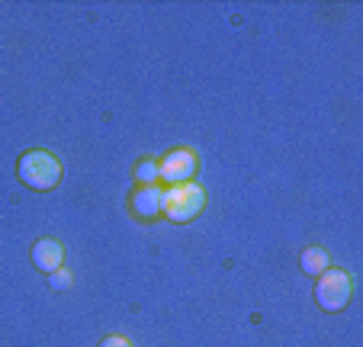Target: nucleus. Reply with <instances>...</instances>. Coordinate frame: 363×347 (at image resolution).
Listing matches in <instances>:
<instances>
[{"mask_svg":"<svg viewBox=\"0 0 363 347\" xmlns=\"http://www.w3.org/2000/svg\"><path fill=\"white\" fill-rule=\"evenodd\" d=\"M20 180L33 190H52L62 180V161L48 151H26L20 158V167H16Z\"/></svg>","mask_w":363,"mask_h":347,"instance_id":"f257e3e1","label":"nucleus"},{"mask_svg":"<svg viewBox=\"0 0 363 347\" xmlns=\"http://www.w3.org/2000/svg\"><path fill=\"white\" fill-rule=\"evenodd\" d=\"M206 206V193L203 187L196 184H177L171 190H164V203H161V212H164L171 222H190L196 219V212Z\"/></svg>","mask_w":363,"mask_h":347,"instance_id":"f03ea898","label":"nucleus"},{"mask_svg":"<svg viewBox=\"0 0 363 347\" xmlns=\"http://www.w3.org/2000/svg\"><path fill=\"white\" fill-rule=\"evenodd\" d=\"M350 296H354V283H350L347 270H331L328 267V270L318 277L315 299L325 312H341V309L350 302Z\"/></svg>","mask_w":363,"mask_h":347,"instance_id":"7ed1b4c3","label":"nucleus"},{"mask_svg":"<svg viewBox=\"0 0 363 347\" xmlns=\"http://www.w3.org/2000/svg\"><path fill=\"white\" fill-rule=\"evenodd\" d=\"M196 167H199V161L190 148H174L171 155H164L158 161V180H164V184H171V187L190 184Z\"/></svg>","mask_w":363,"mask_h":347,"instance_id":"20e7f679","label":"nucleus"},{"mask_svg":"<svg viewBox=\"0 0 363 347\" xmlns=\"http://www.w3.org/2000/svg\"><path fill=\"white\" fill-rule=\"evenodd\" d=\"M33 260H35V267H39L42 273H52L55 270H62V260H65V248H62V241H55V238H42L39 245L33 248Z\"/></svg>","mask_w":363,"mask_h":347,"instance_id":"39448f33","label":"nucleus"},{"mask_svg":"<svg viewBox=\"0 0 363 347\" xmlns=\"http://www.w3.org/2000/svg\"><path fill=\"white\" fill-rule=\"evenodd\" d=\"M161 203H164V190H161L158 184L142 187V190L132 197V209H135L142 219H155V216H158V212H161Z\"/></svg>","mask_w":363,"mask_h":347,"instance_id":"423d86ee","label":"nucleus"},{"mask_svg":"<svg viewBox=\"0 0 363 347\" xmlns=\"http://www.w3.org/2000/svg\"><path fill=\"white\" fill-rule=\"evenodd\" d=\"M302 270H306L308 277H322V273L328 270V254H325L322 248H308V251H302Z\"/></svg>","mask_w":363,"mask_h":347,"instance_id":"0eeeda50","label":"nucleus"},{"mask_svg":"<svg viewBox=\"0 0 363 347\" xmlns=\"http://www.w3.org/2000/svg\"><path fill=\"white\" fill-rule=\"evenodd\" d=\"M135 177L142 180V187H151V184H158V161H142L135 170Z\"/></svg>","mask_w":363,"mask_h":347,"instance_id":"6e6552de","label":"nucleus"},{"mask_svg":"<svg viewBox=\"0 0 363 347\" xmlns=\"http://www.w3.org/2000/svg\"><path fill=\"white\" fill-rule=\"evenodd\" d=\"M52 286H58V290L71 286V273L68 270H55V273H52Z\"/></svg>","mask_w":363,"mask_h":347,"instance_id":"1a4fd4ad","label":"nucleus"},{"mask_svg":"<svg viewBox=\"0 0 363 347\" xmlns=\"http://www.w3.org/2000/svg\"><path fill=\"white\" fill-rule=\"evenodd\" d=\"M100 347H132V344H129V341H125V338H119V334H110V338L103 341Z\"/></svg>","mask_w":363,"mask_h":347,"instance_id":"9d476101","label":"nucleus"}]
</instances>
